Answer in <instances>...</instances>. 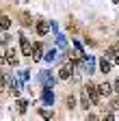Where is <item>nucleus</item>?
<instances>
[{
	"mask_svg": "<svg viewBox=\"0 0 119 121\" xmlns=\"http://www.w3.org/2000/svg\"><path fill=\"white\" fill-rule=\"evenodd\" d=\"M84 93L89 95L91 104H97V102H100V91H97V84H93V82H87V86H84Z\"/></svg>",
	"mask_w": 119,
	"mask_h": 121,
	"instance_id": "f257e3e1",
	"label": "nucleus"
},
{
	"mask_svg": "<svg viewBox=\"0 0 119 121\" xmlns=\"http://www.w3.org/2000/svg\"><path fill=\"white\" fill-rule=\"evenodd\" d=\"M20 50H22V54H26V56L33 54V45H31V41H28L24 35H20Z\"/></svg>",
	"mask_w": 119,
	"mask_h": 121,
	"instance_id": "f03ea898",
	"label": "nucleus"
},
{
	"mask_svg": "<svg viewBox=\"0 0 119 121\" xmlns=\"http://www.w3.org/2000/svg\"><path fill=\"white\" fill-rule=\"evenodd\" d=\"M37 33H39L41 37H46V35L50 33V22H48V20H39V22H37Z\"/></svg>",
	"mask_w": 119,
	"mask_h": 121,
	"instance_id": "7ed1b4c3",
	"label": "nucleus"
},
{
	"mask_svg": "<svg viewBox=\"0 0 119 121\" xmlns=\"http://www.w3.org/2000/svg\"><path fill=\"white\" fill-rule=\"evenodd\" d=\"M4 63H9L11 67H18V52H15V50H7V54H4Z\"/></svg>",
	"mask_w": 119,
	"mask_h": 121,
	"instance_id": "20e7f679",
	"label": "nucleus"
},
{
	"mask_svg": "<svg viewBox=\"0 0 119 121\" xmlns=\"http://www.w3.org/2000/svg\"><path fill=\"white\" fill-rule=\"evenodd\" d=\"M71 71H74V65H71V63H69V65H63L61 71H58V78H61V80H67L69 76H71Z\"/></svg>",
	"mask_w": 119,
	"mask_h": 121,
	"instance_id": "39448f33",
	"label": "nucleus"
},
{
	"mask_svg": "<svg viewBox=\"0 0 119 121\" xmlns=\"http://www.w3.org/2000/svg\"><path fill=\"white\" fill-rule=\"evenodd\" d=\"M106 58L108 60H119V45H110L106 50Z\"/></svg>",
	"mask_w": 119,
	"mask_h": 121,
	"instance_id": "423d86ee",
	"label": "nucleus"
},
{
	"mask_svg": "<svg viewBox=\"0 0 119 121\" xmlns=\"http://www.w3.org/2000/svg\"><path fill=\"white\" fill-rule=\"evenodd\" d=\"M97 91H100V95L108 97V95H110V91H113V86H110L108 82H102V84H97Z\"/></svg>",
	"mask_w": 119,
	"mask_h": 121,
	"instance_id": "0eeeda50",
	"label": "nucleus"
},
{
	"mask_svg": "<svg viewBox=\"0 0 119 121\" xmlns=\"http://www.w3.org/2000/svg\"><path fill=\"white\" fill-rule=\"evenodd\" d=\"M43 102H46V104H52L54 102V95H52V91H50V86H46V89H43Z\"/></svg>",
	"mask_w": 119,
	"mask_h": 121,
	"instance_id": "6e6552de",
	"label": "nucleus"
},
{
	"mask_svg": "<svg viewBox=\"0 0 119 121\" xmlns=\"http://www.w3.org/2000/svg\"><path fill=\"white\" fill-rule=\"evenodd\" d=\"M100 71H102V73H108V71H110V60H108V58H102V60H100Z\"/></svg>",
	"mask_w": 119,
	"mask_h": 121,
	"instance_id": "1a4fd4ad",
	"label": "nucleus"
},
{
	"mask_svg": "<svg viewBox=\"0 0 119 121\" xmlns=\"http://www.w3.org/2000/svg\"><path fill=\"white\" fill-rule=\"evenodd\" d=\"M39 80L46 84V86H52V84H54V78H52L50 73H41V76H39Z\"/></svg>",
	"mask_w": 119,
	"mask_h": 121,
	"instance_id": "9d476101",
	"label": "nucleus"
},
{
	"mask_svg": "<svg viewBox=\"0 0 119 121\" xmlns=\"http://www.w3.org/2000/svg\"><path fill=\"white\" fill-rule=\"evenodd\" d=\"M41 52H43V45H41V43H35V45H33V54H31V56L41 58Z\"/></svg>",
	"mask_w": 119,
	"mask_h": 121,
	"instance_id": "9b49d317",
	"label": "nucleus"
},
{
	"mask_svg": "<svg viewBox=\"0 0 119 121\" xmlns=\"http://www.w3.org/2000/svg\"><path fill=\"white\" fill-rule=\"evenodd\" d=\"M11 26V20L7 17V15H2V17H0V30H7Z\"/></svg>",
	"mask_w": 119,
	"mask_h": 121,
	"instance_id": "f8f14e48",
	"label": "nucleus"
},
{
	"mask_svg": "<svg viewBox=\"0 0 119 121\" xmlns=\"http://www.w3.org/2000/svg\"><path fill=\"white\" fill-rule=\"evenodd\" d=\"M26 108H28V102H26V99H20V102H18V112H20V115H24V112H26Z\"/></svg>",
	"mask_w": 119,
	"mask_h": 121,
	"instance_id": "ddd939ff",
	"label": "nucleus"
},
{
	"mask_svg": "<svg viewBox=\"0 0 119 121\" xmlns=\"http://www.w3.org/2000/svg\"><path fill=\"white\" fill-rule=\"evenodd\" d=\"M22 24L24 26H31L33 22H31V15H28V13H22Z\"/></svg>",
	"mask_w": 119,
	"mask_h": 121,
	"instance_id": "4468645a",
	"label": "nucleus"
},
{
	"mask_svg": "<svg viewBox=\"0 0 119 121\" xmlns=\"http://www.w3.org/2000/svg\"><path fill=\"white\" fill-rule=\"evenodd\" d=\"M11 93L13 95H20V84L18 82H11Z\"/></svg>",
	"mask_w": 119,
	"mask_h": 121,
	"instance_id": "2eb2a0df",
	"label": "nucleus"
},
{
	"mask_svg": "<svg viewBox=\"0 0 119 121\" xmlns=\"http://www.w3.org/2000/svg\"><path fill=\"white\" fill-rule=\"evenodd\" d=\"M84 67L89 69V73H93L91 69H93V58H87V63H84Z\"/></svg>",
	"mask_w": 119,
	"mask_h": 121,
	"instance_id": "dca6fc26",
	"label": "nucleus"
},
{
	"mask_svg": "<svg viewBox=\"0 0 119 121\" xmlns=\"http://www.w3.org/2000/svg\"><path fill=\"white\" fill-rule=\"evenodd\" d=\"M0 37H2V45H9V43H11V35L4 33V35H0Z\"/></svg>",
	"mask_w": 119,
	"mask_h": 121,
	"instance_id": "f3484780",
	"label": "nucleus"
},
{
	"mask_svg": "<svg viewBox=\"0 0 119 121\" xmlns=\"http://www.w3.org/2000/svg\"><path fill=\"white\" fill-rule=\"evenodd\" d=\"M39 115H41L43 119H52V112H50V110H39Z\"/></svg>",
	"mask_w": 119,
	"mask_h": 121,
	"instance_id": "a211bd4d",
	"label": "nucleus"
},
{
	"mask_svg": "<svg viewBox=\"0 0 119 121\" xmlns=\"http://www.w3.org/2000/svg\"><path fill=\"white\" fill-rule=\"evenodd\" d=\"M4 86H7V76L0 73V89H4Z\"/></svg>",
	"mask_w": 119,
	"mask_h": 121,
	"instance_id": "6ab92c4d",
	"label": "nucleus"
},
{
	"mask_svg": "<svg viewBox=\"0 0 119 121\" xmlns=\"http://www.w3.org/2000/svg\"><path fill=\"white\" fill-rule=\"evenodd\" d=\"M74 106H76V99L69 95V97H67V108H74Z\"/></svg>",
	"mask_w": 119,
	"mask_h": 121,
	"instance_id": "aec40b11",
	"label": "nucleus"
},
{
	"mask_svg": "<svg viewBox=\"0 0 119 121\" xmlns=\"http://www.w3.org/2000/svg\"><path fill=\"white\" fill-rule=\"evenodd\" d=\"M54 54H56V52H54V50H50V52H48V56H46V60H54Z\"/></svg>",
	"mask_w": 119,
	"mask_h": 121,
	"instance_id": "412c9836",
	"label": "nucleus"
},
{
	"mask_svg": "<svg viewBox=\"0 0 119 121\" xmlns=\"http://www.w3.org/2000/svg\"><path fill=\"white\" fill-rule=\"evenodd\" d=\"M2 63H4V54H0V67H2Z\"/></svg>",
	"mask_w": 119,
	"mask_h": 121,
	"instance_id": "4be33fe9",
	"label": "nucleus"
},
{
	"mask_svg": "<svg viewBox=\"0 0 119 121\" xmlns=\"http://www.w3.org/2000/svg\"><path fill=\"white\" fill-rule=\"evenodd\" d=\"M115 91H119V80H115Z\"/></svg>",
	"mask_w": 119,
	"mask_h": 121,
	"instance_id": "5701e85b",
	"label": "nucleus"
},
{
	"mask_svg": "<svg viewBox=\"0 0 119 121\" xmlns=\"http://www.w3.org/2000/svg\"><path fill=\"white\" fill-rule=\"evenodd\" d=\"M115 2H119V0H115Z\"/></svg>",
	"mask_w": 119,
	"mask_h": 121,
	"instance_id": "b1692460",
	"label": "nucleus"
},
{
	"mask_svg": "<svg viewBox=\"0 0 119 121\" xmlns=\"http://www.w3.org/2000/svg\"><path fill=\"white\" fill-rule=\"evenodd\" d=\"M117 63H119V60H117Z\"/></svg>",
	"mask_w": 119,
	"mask_h": 121,
	"instance_id": "393cba45",
	"label": "nucleus"
}]
</instances>
